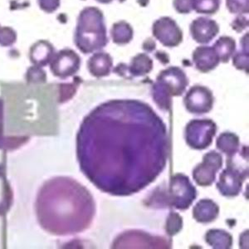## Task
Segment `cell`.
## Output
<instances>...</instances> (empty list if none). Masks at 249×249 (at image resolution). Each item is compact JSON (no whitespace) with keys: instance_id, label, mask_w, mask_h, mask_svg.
Returning <instances> with one entry per match:
<instances>
[{"instance_id":"3957f363","label":"cell","mask_w":249,"mask_h":249,"mask_svg":"<svg viewBox=\"0 0 249 249\" xmlns=\"http://www.w3.org/2000/svg\"><path fill=\"white\" fill-rule=\"evenodd\" d=\"M189 79L186 74L178 67H170L160 71L152 88L154 101L162 110H169L171 107L172 96H182Z\"/></svg>"},{"instance_id":"836d02e7","label":"cell","mask_w":249,"mask_h":249,"mask_svg":"<svg viewBox=\"0 0 249 249\" xmlns=\"http://www.w3.org/2000/svg\"><path fill=\"white\" fill-rule=\"evenodd\" d=\"M156 57H158L160 61H162V59H164V62H165V64L169 62V58H168V56L166 55V54L164 53H157V54L156 55Z\"/></svg>"},{"instance_id":"f1b7e54d","label":"cell","mask_w":249,"mask_h":249,"mask_svg":"<svg viewBox=\"0 0 249 249\" xmlns=\"http://www.w3.org/2000/svg\"><path fill=\"white\" fill-rule=\"evenodd\" d=\"M47 76L45 71L38 66H34L29 68L26 74V80L29 83H41L45 82Z\"/></svg>"},{"instance_id":"7c38bea8","label":"cell","mask_w":249,"mask_h":249,"mask_svg":"<svg viewBox=\"0 0 249 249\" xmlns=\"http://www.w3.org/2000/svg\"><path fill=\"white\" fill-rule=\"evenodd\" d=\"M190 34L196 43L208 44L219 33V26L210 18L199 17L194 20L190 27Z\"/></svg>"},{"instance_id":"277c9868","label":"cell","mask_w":249,"mask_h":249,"mask_svg":"<svg viewBox=\"0 0 249 249\" xmlns=\"http://www.w3.org/2000/svg\"><path fill=\"white\" fill-rule=\"evenodd\" d=\"M249 177L248 165L240 166L232 157H228L227 168L221 173L217 189L221 195L228 198L236 197L242 190L243 183Z\"/></svg>"},{"instance_id":"4dcf8cb0","label":"cell","mask_w":249,"mask_h":249,"mask_svg":"<svg viewBox=\"0 0 249 249\" xmlns=\"http://www.w3.org/2000/svg\"><path fill=\"white\" fill-rule=\"evenodd\" d=\"M40 8L48 14L56 11L60 6V0H38Z\"/></svg>"},{"instance_id":"83f0119b","label":"cell","mask_w":249,"mask_h":249,"mask_svg":"<svg viewBox=\"0 0 249 249\" xmlns=\"http://www.w3.org/2000/svg\"><path fill=\"white\" fill-rule=\"evenodd\" d=\"M17 34L16 32L9 27L0 26V45L3 47H9L16 42Z\"/></svg>"},{"instance_id":"d6a6232c","label":"cell","mask_w":249,"mask_h":249,"mask_svg":"<svg viewBox=\"0 0 249 249\" xmlns=\"http://www.w3.org/2000/svg\"><path fill=\"white\" fill-rule=\"evenodd\" d=\"M142 47H143V49H144V51H146L147 53H150V52L155 50V48H156V43H155L151 38H149V39L146 40V41H144V43H143Z\"/></svg>"},{"instance_id":"e0dca14e","label":"cell","mask_w":249,"mask_h":249,"mask_svg":"<svg viewBox=\"0 0 249 249\" xmlns=\"http://www.w3.org/2000/svg\"><path fill=\"white\" fill-rule=\"evenodd\" d=\"M13 203V191L7 177L4 165L0 164V216L9 212Z\"/></svg>"},{"instance_id":"44dd1931","label":"cell","mask_w":249,"mask_h":249,"mask_svg":"<svg viewBox=\"0 0 249 249\" xmlns=\"http://www.w3.org/2000/svg\"><path fill=\"white\" fill-rule=\"evenodd\" d=\"M219 57L220 62L227 63L232 57L236 49V42L232 37L222 36L213 46Z\"/></svg>"},{"instance_id":"2e32d148","label":"cell","mask_w":249,"mask_h":249,"mask_svg":"<svg viewBox=\"0 0 249 249\" xmlns=\"http://www.w3.org/2000/svg\"><path fill=\"white\" fill-rule=\"evenodd\" d=\"M55 54V49L51 43L46 40H40L32 46L29 51V58L32 63L38 67H44L51 62Z\"/></svg>"},{"instance_id":"52a82bcc","label":"cell","mask_w":249,"mask_h":249,"mask_svg":"<svg viewBox=\"0 0 249 249\" xmlns=\"http://www.w3.org/2000/svg\"><path fill=\"white\" fill-rule=\"evenodd\" d=\"M223 166V157L215 150L210 151L203 157L201 164L193 170V178L199 186H210L215 181L216 174Z\"/></svg>"},{"instance_id":"ac0fdd59","label":"cell","mask_w":249,"mask_h":249,"mask_svg":"<svg viewBox=\"0 0 249 249\" xmlns=\"http://www.w3.org/2000/svg\"><path fill=\"white\" fill-rule=\"evenodd\" d=\"M110 36L117 45H125L133 39L132 27L124 20L115 23L110 29Z\"/></svg>"},{"instance_id":"30bf717a","label":"cell","mask_w":249,"mask_h":249,"mask_svg":"<svg viewBox=\"0 0 249 249\" xmlns=\"http://www.w3.org/2000/svg\"><path fill=\"white\" fill-rule=\"evenodd\" d=\"M154 37L162 45L175 48L183 40V32L175 20L170 17H162L156 20L152 26Z\"/></svg>"},{"instance_id":"4316f807","label":"cell","mask_w":249,"mask_h":249,"mask_svg":"<svg viewBox=\"0 0 249 249\" xmlns=\"http://www.w3.org/2000/svg\"><path fill=\"white\" fill-rule=\"evenodd\" d=\"M227 9L235 15L249 14V0H226Z\"/></svg>"},{"instance_id":"484cf974","label":"cell","mask_w":249,"mask_h":249,"mask_svg":"<svg viewBox=\"0 0 249 249\" xmlns=\"http://www.w3.org/2000/svg\"><path fill=\"white\" fill-rule=\"evenodd\" d=\"M79 77H76L75 81L71 83H67V84H61L60 85V97L58 102L60 103L67 102L68 100L71 98L76 93L77 87L79 85L81 81H78Z\"/></svg>"},{"instance_id":"8992f818","label":"cell","mask_w":249,"mask_h":249,"mask_svg":"<svg viewBox=\"0 0 249 249\" xmlns=\"http://www.w3.org/2000/svg\"><path fill=\"white\" fill-rule=\"evenodd\" d=\"M217 132V124L210 119H196L185 127V141L195 150H204L212 144Z\"/></svg>"},{"instance_id":"ffe728a7","label":"cell","mask_w":249,"mask_h":249,"mask_svg":"<svg viewBox=\"0 0 249 249\" xmlns=\"http://www.w3.org/2000/svg\"><path fill=\"white\" fill-rule=\"evenodd\" d=\"M217 148L221 152L227 155L228 157H232L239 150V137L232 132H224L218 136L217 142Z\"/></svg>"},{"instance_id":"9a60e30c","label":"cell","mask_w":249,"mask_h":249,"mask_svg":"<svg viewBox=\"0 0 249 249\" xmlns=\"http://www.w3.org/2000/svg\"><path fill=\"white\" fill-rule=\"evenodd\" d=\"M219 214L218 204L210 199L204 198L193 209V217L200 224H210L215 220Z\"/></svg>"},{"instance_id":"6da1fadb","label":"cell","mask_w":249,"mask_h":249,"mask_svg":"<svg viewBox=\"0 0 249 249\" xmlns=\"http://www.w3.org/2000/svg\"><path fill=\"white\" fill-rule=\"evenodd\" d=\"M36 212L43 230L56 235L86 230L94 215L90 193L71 178L57 177L43 184L37 195Z\"/></svg>"},{"instance_id":"d6986e66","label":"cell","mask_w":249,"mask_h":249,"mask_svg":"<svg viewBox=\"0 0 249 249\" xmlns=\"http://www.w3.org/2000/svg\"><path fill=\"white\" fill-rule=\"evenodd\" d=\"M205 242L213 249H229L232 248V237L222 230H210L205 234Z\"/></svg>"},{"instance_id":"7402d4cb","label":"cell","mask_w":249,"mask_h":249,"mask_svg":"<svg viewBox=\"0 0 249 249\" xmlns=\"http://www.w3.org/2000/svg\"><path fill=\"white\" fill-rule=\"evenodd\" d=\"M27 138L22 137H5L3 136V101L0 98V149L13 150L23 144Z\"/></svg>"},{"instance_id":"5bb4252c","label":"cell","mask_w":249,"mask_h":249,"mask_svg":"<svg viewBox=\"0 0 249 249\" xmlns=\"http://www.w3.org/2000/svg\"><path fill=\"white\" fill-rule=\"evenodd\" d=\"M113 68V59L106 52H97L88 62V71L91 76L101 78L109 76Z\"/></svg>"},{"instance_id":"9c48e42d","label":"cell","mask_w":249,"mask_h":249,"mask_svg":"<svg viewBox=\"0 0 249 249\" xmlns=\"http://www.w3.org/2000/svg\"><path fill=\"white\" fill-rule=\"evenodd\" d=\"M184 103L190 113L203 115L212 110L214 97L209 88L196 85L190 88L184 96Z\"/></svg>"},{"instance_id":"4fadbf2b","label":"cell","mask_w":249,"mask_h":249,"mask_svg":"<svg viewBox=\"0 0 249 249\" xmlns=\"http://www.w3.org/2000/svg\"><path fill=\"white\" fill-rule=\"evenodd\" d=\"M196 69L207 73L218 67L220 59L214 48L210 46H200L196 48L192 55Z\"/></svg>"},{"instance_id":"e575fe53","label":"cell","mask_w":249,"mask_h":249,"mask_svg":"<svg viewBox=\"0 0 249 249\" xmlns=\"http://www.w3.org/2000/svg\"><path fill=\"white\" fill-rule=\"evenodd\" d=\"M97 2H99L101 3H110L113 1V0H96Z\"/></svg>"},{"instance_id":"1f68e13d","label":"cell","mask_w":249,"mask_h":249,"mask_svg":"<svg viewBox=\"0 0 249 249\" xmlns=\"http://www.w3.org/2000/svg\"><path fill=\"white\" fill-rule=\"evenodd\" d=\"M249 19L243 15H239L232 21L231 25H232V29L233 30H235L237 33H241L249 27Z\"/></svg>"},{"instance_id":"cb8c5ba5","label":"cell","mask_w":249,"mask_h":249,"mask_svg":"<svg viewBox=\"0 0 249 249\" xmlns=\"http://www.w3.org/2000/svg\"><path fill=\"white\" fill-rule=\"evenodd\" d=\"M221 0H193V10L202 15L216 14L220 7Z\"/></svg>"},{"instance_id":"5b68a950","label":"cell","mask_w":249,"mask_h":249,"mask_svg":"<svg viewBox=\"0 0 249 249\" xmlns=\"http://www.w3.org/2000/svg\"><path fill=\"white\" fill-rule=\"evenodd\" d=\"M197 196L190 178L184 174H176L170 179L167 204L179 210H188Z\"/></svg>"},{"instance_id":"603a6c76","label":"cell","mask_w":249,"mask_h":249,"mask_svg":"<svg viewBox=\"0 0 249 249\" xmlns=\"http://www.w3.org/2000/svg\"><path fill=\"white\" fill-rule=\"evenodd\" d=\"M249 34H247L241 42L242 50L232 55V64L238 70H244L249 73Z\"/></svg>"},{"instance_id":"7a4b0ae2","label":"cell","mask_w":249,"mask_h":249,"mask_svg":"<svg viewBox=\"0 0 249 249\" xmlns=\"http://www.w3.org/2000/svg\"><path fill=\"white\" fill-rule=\"evenodd\" d=\"M105 18L102 10L96 7L82 9L77 18L74 43L83 53L99 51L107 45L109 39Z\"/></svg>"},{"instance_id":"8fae6325","label":"cell","mask_w":249,"mask_h":249,"mask_svg":"<svg viewBox=\"0 0 249 249\" xmlns=\"http://www.w3.org/2000/svg\"><path fill=\"white\" fill-rule=\"evenodd\" d=\"M153 69V60L146 53H139L131 59L130 65L120 63L114 68V72L125 78L143 77Z\"/></svg>"},{"instance_id":"d4e9b609","label":"cell","mask_w":249,"mask_h":249,"mask_svg":"<svg viewBox=\"0 0 249 249\" xmlns=\"http://www.w3.org/2000/svg\"><path fill=\"white\" fill-rule=\"evenodd\" d=\"M183 228V218L178 213L171 212L168 216L165 224V231L170 237L180 232Z\"/></svg>"},{"instance_id":"f546056e","label":"cell","mask_w":249,"mask_h":249,"mask_svg":"<svg viewBox=\"0 0 249 249\" xmlns=\"http://www.w3.org/2000/svg\"><path fill=\"white\" fill-rule=\"evenodd\" d=\"M173 5L179 14L187 15L193 10V0H174Z\"/></svg>"},{"instance_id":"ba28073f","label":"cell","mask_w":249,"mask_h":249,"mask_svg":"<svg viewBox=\"0 0 249 249\" xmlns=\"http://www.w3.org/2000/svg\"><path fill=\"white\" fill-rule=\"evenodd\" d=\"M81 66V57L76 52L65 48L54 54L50 62V69L54 76L61 79L72 77Z\"/></svg>"}]
</instances>
